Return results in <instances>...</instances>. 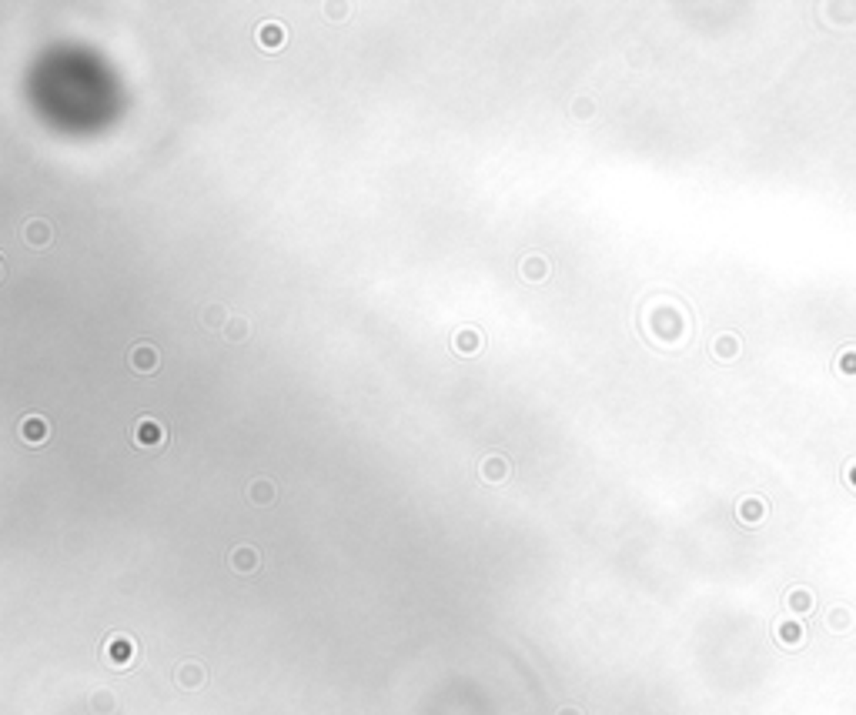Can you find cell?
<instances>
[{
  "instance_id": "3",
  "label": "cell",
  "mask_w": 856,
  "mask_h": 715,
  "mask_svg": "<svg viewBox=\"0 0 856 715\" xmlns=\"http://www.w3.org/2000/svg\"><path fill=\"white\" fill-rule=\"evenodd\" d=\"M128 365L137 374H154L161 368V351L151 345V341H137V345L128 351Z\"/></svg>"
},
{
  "instance_id": "1",
  "label": "cell",
  "mask_w": 856,
  "mask_h": 715,
  "mask_svg": "<svg viewBox=\"0 0 856 715\" xmlns=\"http://www.w3.org/2000/svg\"><path fill=\"white\" fill-rule=\"evenodd\" d=\"M131 441L137 448H164L168 445V428L154 418H137V425L131 428Z\"/></svg>"
},
{
  "instance_id": "12",
  "label": "cell",
  "mask_w": 856,
  "mask_h": 715,
  "mask_svg": "<svg viewBox=\"0 0 856 715\" xmlns=\"http://www.w3.org/2000/svg\"><path fill=\"white\" fill-rule=\"evenodd\" d=\"M21 438L27 441V445H41V441L47 438L44 418H23V421H21Z\"/></svg>"
},
{
  "instance_id": "9",
  "label": "cell",
  "mask_w": 856,
  "mask_h": 715,
  "mask_svg": "<svg viewBox=\"0 0 856 715\" xmlns=\"http://www.w3.org/2000/svg\"><path fill=\"white\" fill-rule=\"evenodd\" d=\"M258 43H261L264 50H281L285 47V27L281 23H261L258 27Z\"/></svg>"
},
{
  "instance_id": "13",
  "label": "cell",
  "mask_w": 856,
  "mask_h": 715,
  "mask_svg": "<svg viewBox=\"0 0 856 715\" xmlns=\"http://www.w3.org/2000/svg\"><path fill=\"white\" fill-rule=\"evenodd\" d=\"M482 345H485V338L479 334V331H472V328H465V331H459V334L452 338V348H459V351H465V354L479 351Z\"/></svg>"
},
{
  "instance_id": "6",
  "label": "cell",
  "mask_w": 856,
  "mask_h": 715,
  "mask_svg": "<svg viewBox=\"0 0 856 715\" xmlns=\"http://www.w3.org/2000/svg\"><path fill=\"white\" fill-rule=\"evenodd\" d=\"M258 565H261V555H258V548H251V545H238V548L231 552V568H235L238 575H255Z\"/></svg>"
},
{
  "instance_id": "4",
  "label": "cell",
  "mask_w": 856,
  "mask_h": 715,
  "mask_svg": "<svg viewBox=\"0 0 856 715\" xmlns=\"http://www.w3.org/2000/svg\"><path fill=\"white\" fill-rule=\"evenodd\" d=\"M21 238L27 241L30 248H50V244H54V228L47 224L44 217H30V221H23Z\"/></svg>"
},
{
  "instance_id": "7",
  "label": "cell",
  "mask_w": 856,
  "mask_h": 715,
  "mask_svg": "<svg viewBox=\"0 0 856 715\" xmlns=\"http://www.w3.org/2000/svg\"><path fill=\"white\" fill-rule=\"evenodd\" d=\"M479 475L485 478V481H505V478L512 475V461L508 458H502V455H488V458H482V465H479Z\"/></svg>"
},
{
  "instance_id": "19",
  "label": "cell",
  "mask_w": 856,
  "mask_h": 715,
  "mask_svg": "<svg viewBox=\"0 0 856 715\" xmlns=\"http://www.w3.org/2000/svg\"><path fill=\"white\" fill-rule=\"evenodd\" d=\"M555 715H582V712H579V709H572V705H566V709H559Z\"/></svg>"
},
{
  "instance_id": "5",
  "label": "cell",
  "mask_w": 856,
  "mask_h": 715,
  "mask_svg": "<svg viewBox=\"0 0 856 715\" xmlns=\"http://www.w3.org/2000/svg\"><path fill=\"white\" fill-rule=\"evenodd\" d=\"M204 682H208V672H204L201 662H181V665H177V685H181V689L198 692Z\"/></svg>"
},
{
  "instance_id": "14",
  "label": "cell",
  "mask_w": 856,
  "mask_h": 715,
  "mask_svg": "<svg viewBox=\"0 0 856 715\" xmlns=\"http://www.w3.org/2000/svg\"><path fill=\"white\" fill-rule=\"evenodd\" d=\"M713 354L723 358V361L736 358V354H739V338H736V334H719V338L713 341Z\"/></svg>"
},
{
  "instance_id": "2",
  "label": "cell",
  "mask_w": 856,
  "mask_h": 715,
  "mask_svg": "<svg viewBox=\"0 0 856 715\" xmlns=\"http://www.w3.org/2000/svg\"><path fill=\"white\" fill-rule=\"evenodd\" d=\"M104 662L114 669H128L131 662H137V642L128 635H110L104 645Z\"/></svg>"
},
{
  "instance_id": "11",
  "label": "cell",
  "mask_w": 856,
  "mask_h": 715,
  "mask_svg": "<svg viewBox=\"0 0 856 715\" xmlns=\"http://www.w3.org/2000/svg\"><path fill=\"white\" fill-rule=\"evenodd\" d=\"M221 334H224L228 341H235V345H238V341H248V338H251V321L241 318V314H231V321L224 325Z\"/></svg>"
},
{
  "instance_id": "16",
  "label": "cell",
  "mask_w": 856,
  "mask_h": 715,
  "mask_svg": "<svg viewBox=\"0 0 856 715\" xmlns=\"http://www.w3.org/2000/svg\"><path fill=\"white\" fill-rule=\"evenodd\" d=\"M114 705H117V698H114V692H108V689H97V692L90 695V709L97 715H110L114 712Z\"/></svg>"
},
{
  "instance_id": "8",
  "label": "cell",
  "mask_w": 856,
  "mask_h": 715,
  "mask_svg": "<svg viewBox=\"0 0 856 715\" xmlns=\"http://www.w3.org/2000/svg\"><path fill=\"white\" fill-rule=\"evenodd\" d=\"M522 278L528 284H542L549 278V261L542 258V254H526L522 258Z\"/></svg>"
},
{
  "instance_id": "10",
  "label": "cell",
  "mask_w": 856,
  "mask_h": 715,
  "mask_svg": "<svg viewBox=\"0 0 856 715\" xmlns=\"http://www.w3.org/2000/svg\"><path fill=\"white\" fill-rule=\"evenodd\" d=\"M275 481H268V478H255L251 485H248V499L255 501V505H271L275 501Z\"/></svg>"
},
{
  "instance_id": "18",
  "label": "cell",
  "mask_w": 856,
  "mask_h": 715,
  "mask_svg": "<svg viewBox=\"0 0 856 715\" xmlns=\"http://www.w3.org/2000/svg\"><path fill=\"white\" fill-rule=\"evenodd\" d=\"M759 515H763V505H759L756 499H743V501H739V518H743V521H756Z\"/></svg>"
},
{
  "instance_id": "17",
  "label": "cell",
  "mask_w": 856,
  "mask_h": 715,
  "mask_svg": "<svg viewBox=\"0 0 856 715\" xmlns=\"http://www.w3.org/2000/svg\"><path fill=\"white\" fill-rule=\"evenodd\" d=\"M595 114V101L593 97H575L572 101V121H586Z\"/></svg>"
},
{
  "instance_id": "15",
  "label": "cell",
  "mask_w": 856,
  "mask_h": 715,
  "mask_svg": "<svg viewBox=\"0 0 856 715\" xmlns=\"http://www.w3.org/2000/svg\"><path fill=\"white\" fill-rule=\"evenodd\" d=\"M228 321H231V314L224 311V304H208V308H204V328H208V331H215V328L224 331Z\"/></svg>"
}]
</instances>
